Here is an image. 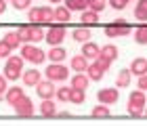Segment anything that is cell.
I'll list each match as a JSON object with an SVG mask.
<instances>
[{
	"label": "cell",
	"mask_w": 147,
	"mask_h": 126,
	"mask_svg": "<svg viewBox=\"0 0 147 126\" xmlns=\"http://www.w3.org/2000/svg\"><path fill=\"white\" fill-rule=\"evenodd\" d=\"M4 97H6V101H9L11 105H15V103L19 101V99L23 97V88H19V86H13V88H6Z\"/></svg>",
	"instance_id": "2e32d148"
},
{
	"label": "cell",
	"mask_w": 147,
	"mask_h": 126,
	"mask_svg": "<svg viewBox=\"0 0 147 126\" xmlns=\"http://www.w3.org/2000/svg\"><path fill=\"white\" fill-rule=\"evenodd\" d=\"M145 116H147V109H145Z\"/></svg>",
	"instance_id": "bcb514c9"
},
{
	"label": "cell",
	"mask_w": 147,
	"mask_h": 126,
	"mask_svg": "<svg viewBox=\"0 0 147 126\" xmlns=\"http://www.w3.org/2000/svg\"><path fill=\"white\" fill-rule=\"evenodd\" d=\"M86 67H88V59H86L84 55H76V57H71V69L74 71H86Z\"/></svg>",
	"instance_id": "4fadbf2b"
},
{
	"label": "cell",
	"mask_w": 147,
	"mask_h": 126,
	"mask_svg": "<svg viewBox=\"0 0 147 126\" xmlns=\"http://www.w3.org/2000/svg\"><path fill=\"white\" fill-rule=\"evenodd\" d=\"M23 71V57L17 55H9V61L4 65V78L6 80H17Z\"/></svg>",
	"instance_id": "6da1fadb"
},
{
	"label": "cell",
	"mask_w": 147,
	"mask_h": 126,
	"mask_svg": "<svg viewBox=\"0 0 147 126\" xmlns=\"http://www.w3.org/2000/svg\"><path fill=\"white\" fill-rule=\"evenodd\" d=\"M130 69H120L118 71V78H116V86L118 88H126V86L130 84Z\"/></svg>",
	"instance_id": "ffe728a7"
},
{
	"label": "cell",
	"mask_w": 147,
	"mask_h": 126,
	"mask_svg": "<svg viewBox=\"0 0 147 126\" xmlns=\"http://www.w3.org/2000/svg\"><path fill=\"white\" fill-rule=\"evenodd\" d=\"M143 105H145V95H143V90L130 92V97H128V107H141V109H143Z\"/></svg>",
	"instance_id": "5bb4252c"
},
{
	"label": "cell",
	"mask_w": 147,
	"mask_h": 126,
	"mask_svg": "<svg viewBox=\"0 0 147 126\" xmlns=\"http://www.w3.org/2000/svg\"><path fill=\"white\" fill-rule=\"evenodd\" d=\"M51 2H53V4H57V2H61V0H51Z\"/></svg>",
	"instance_id": "f6af8a7d"
},
{
	"label": "cell",
	"mask_w": 147,
	"mask_h": 126,
	"mask_svg": "<svg viewBox=\"0 0 147 126\" xmlns=\"http://www.w3.org/2000/svg\"><path fill=\"white\" fill-rule=\"evenodd\" d=\"M130 32H132L130 23L124 21V19H118L116 23H111V25L105 28V36L107 38H118V36H128Z\"/></svg>",
	"instance_id": "7a4b0ae2"
},
{
	"label": "cell",
	"mask_w": 147,
	"mask_h": 126,
	"mask_svg": "<svg viewBox=\"0 0 147 126\" xmlns=\"http://www.w3.org/2000/svg\"><path fill=\"white\" fill-rule=\"evenodd\" d=\"M128 2H130V0H109V6H113L116 11H122Z\"/></svg>",
	"instance_id": "8d00e7d4"
},
{
	"label": "cell",
	"mask_w": 147,
	"mask_h": 126,
	"mask_svg": "<svg viewBox=\"0 0 147 126\" xmlns=\"http://www.w3.org/2000/svg\"><path fill=\"white\" fill-rule=\"evenodd\" d=\"M128 114L135 116V118H141V116H143V109H141V107H128Z\"/></svg>",
	"instance_id": "ab89813d"
},
{
	"label": "cell",
	"mask_w": 147,
	"mask_h": 126,
	"mask_svg": "<svg viewBox=\"0 0 147 126\" xmlns=\"http://www.w3.org/2000/svg\"><path fill=\"white\" fill-rule=\"evenodd\" d=\"M23 82L28 84V86H36L40 82V71L38 69H28V71H23Z\"/></svg>",
	"instance_id": "ac0fdd59"
},
{
	"label": "cell",
	"mask_w": 147,
	"mask_h": 126,
	"mask_svg": "<svg viewBox=\"0 0 147 126\" xmlns=\"http://www.w3.org/2000/svg\"><path fill=\"white\" fill-rule=\"evenodd\" d=\"M71 38L76 42H88V38H90V30H88V25H82V28H76L71 32Z\"/></svg>",
	"instance_id": "7c38bea8"
},
{
	"label": "cell",
	"mask_w": 147,
	"mask_h": 126,
	"mask_svg": "<svg viewBox=\"0 0 147 126\" xmlns=\"http://www.w3.org/2000/svg\"><path fill=\"white\" fill-rule=\"evenodd\" d=\"M67 76H69V71L65 65L61 63H51L49 67H46V78L53 82H61V80H67Z\"/></svg>",
	"instance_id": "277c9868"
},
{
	"label": "cell",
	"mask_w": 147,
	"mask_h": 126,
	"mask_svg": "<svg viewBox=\"0 0 147 126\" xmlns=\"http://www.w3.org/2000/svg\"><path fill=\"white\" fill-rule=\"evenodd\" d=\"M101 55H105L109 61H113V59H118L120 51H118V46H113V44H105L103 49H101Z\"/></svg>",
	"instance_id": "4316f807"
},
{
	"label": "cell",
	"mask_w": 147,
	"mask_h": 126,
	"mask_svg": "<svg viewBox=\"0 0 147 126\" xmlns=\"http://www.w3.org/2000/svg\"><path fill=\"white\" fill-rule=\"evenodd\" d=\"M69 90L71 88H67V86H61V88L55 90V95H57L59 101H69Z\"/></svg>",
	"instance_id": "d6a6232c"
},
{
	"label": "cell",
	"mask_w": 147,
	"mask_h": 126,
	"mask_svg": "<svg viewBox=\"0 0 147 126\" xmlns=\"http://www.w3.org/2000/svg\"><path fill=\"white\" fill-rule=\"evenodd\" d=\"M86 76H88L90 80H101V78L105 76V71H103L101 67H99L97 63H90L88 67H86Z\"/></svg>",
	"instance_id": "603a6c76"
},
{
	"label": "cell",
	"mask_w": 147,
	"mask_h": 126,
	"mask_svg": "<svg viewBox=\"0 0 147 126\" xmlns=\"http://www.w3.org/2000/svg\"><path fill=\"white\" fill-rule=\"evenodd\" d=\"M6 44L11 46V49H17V46H21V38H19V32H9V34L4 36Z\"/></svg>",
	"instance_id": "83f0119b"
},
{
	"label": "cell",
	"mask_w": 147,
	"mask_h": 126,
	"mask_svg": "<svg viewBox=\"0 0 147 126\" xmlns=\"http://www.w3.org/2000/svg\"><path fill=\"white\" fill-rule=\"evenodd\" d=\"M21 57H23V61H32L34 65L42 63L44 59H46L44 51H40L38 46H32V44H25L23 49H21Z\"/></svg>",
	"instance_id": "3957f363"
},
{
	"label": "cell",
	"mask_w": 147,
	"mask_h": 126,
	"mask_svg": "<svg viewBox=\"0 0 147 126\" xmlns=\"http://www.w3.org/2000/svg\"><path fill=\"white\" fill-rule=\"evenodd\" d=\"M13 107H15V114L19 118H32V116H34V103H32V99H28L25 95L19 99Z\"/></svg>",
	"instance_id": "8992f818"
},
{
	"label": "cell",
	"mask_w": 147,
	"mask_h": 126,
	"mask_svg": "<svg viewBox=\"0 0 147 126\" xmlns=\"http://www.w3.org/2000/svg\"><path fill=\"white\" fill-rule=\"evenodd\" d=\"M95 63H97L103 71H107V69H109V65H111V61H109V59L105 57V55H99V57L95 59Z\"/></svg>",
	"instance_id": "836d02e7"
},
{
	"label": "cell",
	"mask_w": 147,
	"mask_h": 126,
	"mask_svg": "<svg viewBox=\"0 0 147 126\" xmlns=\"http://www.w3.org/2000/svg\"><path fill=\"white\" fill-rule=\"evenodd\" d=\"M30 28H32V23L19 28V38H21V42H30Z\"/></svg>",
	"instance_id": "d590c367"
},
{
	"label": "cell",
	"mask_w": 147,
	"mask_h": 126,
	"mask_svg": "<svg viewBox=\"0 0 147 126\" xmlns=\"http://www.w3.org/2000/svg\"><path fill=\"white\" fill-rule=\"evenodd\" d=\"M51 21H55V19H53V11L49 9V6H42V17H40V23H51Z\"/></svg>",
	"instance_id": "e575fe53"
},
{
	"label": "cell",
	"mask_w": 147,
	"mask_h": 126,
	"mask_svg": "<svg viewBox=\"0 0 147 126\" xmlns=\"http://www.w3.org/2000/svg\"><path fill=\"white\" fill-rule=\"evenodd\" d=\"M11 51H13V49L6 44V40H0V57H9Z\"/></svg>",
	"instance_id": "74e56055"
},
{
	"label": "cell",
	"mask_w": 147,
	"mask_h": 126,
	"mask_svg": "<svg viewBox=\"0 0 147 126\" xmlns=\"http://www.w3.org/2000/svg\"><path fill=\"white\" fill-rule=\"evenodd\" d=\"M105 0H88V9L90 11H95V13H101L103 9H105Z\"/></svg>",
	"instance_id": "1f68e13d"
},
{
	"label": "cell",
	"mask_w": 147,
	"mask_h": 126,
	"mask_svg": "<svg viewBox=\"0 0 147 126\" xmlns=\"http://www.w3.org/2000/svg\"><path fill=\"white\" fill-rule=\"evenodd\" d=\"M84 25H97L99 21V13L95 11H82V19H80Z\"/></svg>",
	"instance_id": "d4e9b609"
},
{
	"label": "cell",
	"mask_w": 147,
	"mask_h": 126,
	"mask_svg": "<svg viewBox=\"0 0 147 126\" xmlns=\"http://www.w3.org/2000/svg\"><path fill=\"white\" fill-rule=\"evenodd\" d=\"M13 6H15L17 11H23L30 6V0H13Z\"/></svg>",
	"instance_id": "f35d334b"
},
{
	"label": "cell",
	"mask_w": 147,
	"mask_h": 126,
	"mask_svg": "<svg viewBox=\"0 0 147 126\" xmlns=\"http://www.w3.org/2000/svg\"><path fill=\"white\" fill-rule=\"evenodd\" d=\"M6 88H9V86H6V78H4V76H0V95H4Z\"/></svg>",
	"instance_id": "b9f144b4"
},
{
	"label": "cell",
	"mask_w": 147,
	"mask_h": 126,
	"mask_svg": "<svg viewBox=\"0 0 147 126\" xmlns=\"http://www.w3.org/2000/svg\"><path fill=\"white\" fill-rule=\"evenodd\" d=\"M65 6H67L69 11H86L88 0H65Z\"/></svg>",
	"instance_id": "484cf974"
},
{
	"label": "cell",
	"mask_w": 147,
	"mask_h": 126,
	"mask_svg": "<svg viewBox=\"0 0 147 126\" xmlns=\"http://www.w3.org/2000/svg\"><path fill=\"white\" fill-rule=\"evenodd\" d=\"M57 116H59V118H69L71 114H69V111H59V114H57Z\"/></svg>",
	"instance_id": "ee69618b"
},
{
	"label": "cell",
	"mask_w": 147,
	"mask_h": 126,
	"mask_svg": "<svg viewBox=\"0 0 147 126\" xmlns=\"http://www.w3.org/2000/svg\"><path fill=\"white\" fill-rule=\"evenodd\" d=\"M97 99H99V103H103V105H113L120 99V88L116 86V88H101L97 92Z\"/></svg>",
	"instance_id": "52a82bcc"
},
{
	"label": "cell",
	"mask_w": 147,
	"mask_h": 126,
	"mask_svg": "<svg viewBox=\"0 0 147 126\" xmlns=\"http://www.w3.org/2000/svg\"><path fill=\"white\" fill-rule=\"evenodd\" d=\"M92 116H95V118H107L109 116V107H107V105H97V107L95 109H92Z\"/></svg>",
	"instance_id": "4dcf8cb0"
},
{
	"label": "cell",
	"mask_w": 147,
	"mask_h": 126,
	"mask_svg": "<svg viewBox=\"0 0 147 126\" xmlns=\"http://www.w3.org/2000/svg\"><path fill=\"white\" fill-rule=\"evenodd\" d=\"M139 88H141V90H147V74H145V76H139Z\"/></svg>",
	"instance_id": "60d3db41"
},
{
	"label": "cell",
	"mask_w": 147,
	"mask_h": 126,
	"mask_svg": "<svg viewBox=\"0 0 147 126\" xmlns=\"http://www.w3.org/2000/svg\"><path fill=\"white\" fill-rule=\"evenodd\" d=\"M51 59V63H61L65 57H67V51L61 49V46H51V51H49V55H46Z\"/></svg>",
	"instance_id": "8fae6325"
},
{
	"label": "cell",
	"mask_w": 147,
	"mask_h": 126,
	"mask_svg": "<svg viewBox=\"0 0 147 126\" xmlns=\"http://www.w3.org/2000/svg\"><path fill=\"white\" fill-rule=\"evenodd\" d=\"M44 40V30L40 28V23H32L30 28V42H40Z\"/></svg>",
	"instance_id": "7402d4cb"
},
{
	"label": "cell",
	"mask_w": 147,
	"mask_h": 126,
	"mask_svg": "<svg viewBox=\"0 0 147 126\" xmlns=\"http://www.w3.org/2000/svg\"><path fill=\"white\" fill-rule=\"evenodd\" d=\"M36 88H38V95L42 97V99H53L55 97V84H53V80H49V78H46V80H40L38 84H36Z\"/></svg>",
	"instance_id": "ba28073f"
},
{
	"label": "cell",
	"mask_w": 147,
	"mask_h": 126,
	"mask_svg": "<svg viewBox=\"0 0 147 126\" xmlns=\"http://www.w3.org/2000/svg\"><path fill=\"white\" fill-rule=\"evenodd\" d=\"M135 17L139 21H147V0H139L135 6Z\"/></svg>",
	"instance_id": "cb8c5ba5"
},
{
	"label": "cell",
	"mask_w": 147,
	"mask_h": 126,
	"mask_svg": "<svg viewBox=\"0 0 147 126\" xmlns=\"http://www.w3.org/2000/svg\"><path fill=\"white\" fill-rule=\"evenodd\" d=\"M69 9L67 6H59V9H55L53 11V19H55V21H59V23H67L69 21Z\"/></svg>",
	"instance_id": "e0dca14e"
},
{
	"label": "cell",
	"mask_w": 147,
	"mask_h": 126,
	"mask_svg": "<svg viewBox=\"0 0 147 126\" xmlns=\"http://www.w3.org/2000/svg\"><path fill=\"white\" fill-rule=\"evenodd\" d=\"M40 17H42V6H36V9H30L28 19L32 23H40Z\"/></svg>",
	"instance_id": "f546056e"
},
{
	"label": "cell",
	"mask_w": 147,
	"mask_h": 126,
	"mask_svg": "<svg viewBox=\"0 0 147 126\" xmlns=\"http://www.w3.org/2000/svg\"><path fill=\"white\" fill-rule=\"evenodd\" d=\"M88 82H90V78L86 76L84 71H82V74H76L71 78V86H74V88H84L86 90V88H88Z\"/></svg>",
	"instance_id": "d6986e66"
},
{
	"label": "cell",
	"mask_w": 147,
	"mask_h": 126,
	"mask_svg": "<svg viewBox=\"0 0 147 126\" xmlns=\"http://www.w3.org/2000/svg\"><path fill=\"white\" fill-rule=\"evenodd\" d=\"M135 42L137 44H147V25H141L135 32Z\"/></svg>",
	"instance_id": "f1b7e54d"
},
{
	"label": "cell",
	"mask_w": 147,
	"mask_h": 126,
	"mask_svg": "<svg viewBox=\"0 0 147 126\" xmlns=\"http://www.w3.org/2000/svg\"><path fill=\"white\" fill-rule=\"evenodd\" d=\"M69 101L76 103V105L84 103V101H86V90H84V88H74V86H71V90H69Z\"/></svg>",
	"instance_id": "44dd1931"
},
{
	"label": "cell",
	"mask_w": 147,
	"mask_h": 126,
	"mask_svg": "<svg viewBox=\"0 0 147 126\" xmlns=\"http://www.w3.org/2000/svg\"><path fill=\"white\" fill-rule=\"evenodd\" d=\"M63 38H65V28H63V23L61 25H51L49 32L44 34V40L49 42L51 46H59L63 42Z\"/></svg>",
	"instance_id": "5b68a950"
},
{
	"label": "cell",
	"mask_w": 147,
	"mask_h": 126,
	"mask_svg": "<svg viewBox=\"0 0 147 126\" xmlns=\"http://www.w3.org/2000/svg\"><path fill=\"white\" fill-rule=\"evenodd\" d=\"M82 55L86 59H97L101 55V49H99L95 42H82Z\"/></svg>",
	"instance_id": "30bf717a"
},
{
	"label": "cell",
	"mask_w": 147,
	"mask_h": 126,
	"mask_svg": "<svg viewBox=\"0 0 147 126\" xmlns=\"http://www.w3.org/2000/svg\"><path fill=\"white\" fill-rule=\"evenodd\" d=\"M130 74H135V76H145V74H147V59H143V57L132 59V63H130Z\"/></svg>",
	"instance_id": "9c48e42d"
},
{
	"label": "cell",
	"mask_w": 147,
	"mask_h": 126,
	"mask_svg": "<svg viewBox=\"0 0 147 126\" xmlns=\"http://www.w3.org/2000/svg\"><path fill=\"white\" fill-rule=\"evenodd\" d=\"M6 11V0H0V15Z\"/></svg>",
	"instance_id": "7bdbcfd3"
},
{
	"label": "cell",
	"mask_w": 147,
	"mask_h": 126,
	"mask_svg": "<svg viewBox=\"0 0 147 126\" xmlns=\"http://www.w3.org/2000/svg\"><path fill=\"white\" fill-rule=\"evenodd\" d=\"M40 114L46 116V118L57 116V107H55V103H53V99H44V101H42V105H40Z\"/></svg>",
	"instance_id": "9a60e30c"
}]
</instances>
